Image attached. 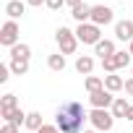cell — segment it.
I'll return each mask as SVG.
<instances>
[{
    "mask_svg": "<svg viewBox=\"0 0 133 133\" xmlns=\"http://www.w3.org/2000/svg\"><path fill=\"white\" fill-rule=\"evenodd\" d=\"M128 52H130V55H133V42H130V44H128Z\"/></svg>",
    "mask_w": 133,
    "mask_h": 133,
    "instance_id": "31",
    "label": "cell"
},
{
    "mask_svg": "<svg viewBox=\"0 0 133 133\" xmlns=\"http://www.w3.org/2000/svg\"><path fill=\"white\" fill-rule=\"evenodd\" d=\"M115 37L120 42H133V21H117L115 24Z\"/></svg>",
    "mask_w": 133,
    "mask_h": 133,
    "instance_id": "9",
    "label": "cell"
},
{
    "mask_svg": "<svg viewBox=\"0 0 133 133\" xmlns=\"http://www.w3.org/2000/svg\"><path fill=\"white\" fill-rule=\"evenodd\" d=\"M115 52H117V50H115V42H112V39H102V42H99V44L94 47V55H99L102 60L112 57Z\"/></svg>",
    "mask_w": 133,
    "mask_h": 133,
    "instance_id": "12",
    "label": "cell"
},
{
    "mask_svg": "<svg viewBox=\"0 0 133 133\" xmlns=\"http://www.w3.org/2000/svg\"><path fill=\"white\" fill-rule=\"evenodd\" d=\"M89 123L94 130H102V133H110L112 125H115V115L110 110H91L89 112Z\"/></svg>",
    "mask_w": 133,
    "mask_h": 133,
    "instance_id": "3",
    "label": "cell"
},
{
    "mask_svg": "<svg viewBox=\"0 0 133 133\" xmlns=\"http://www.w3.org/2000/svg\"><path fill=\"white\" fill-rule=\"evenodd\" d=\"M130 52H125V50H117L112 57H107V60H102V71L104 73H115V71H120V68H125V65H130Z\"/></svg>",
    "mask_w": 133,
    "mask_h": 133,
    "instance_id": "5",
    "label": "cell"
},
{
    "mask_svg": "<svg viewBox=\"0 0 133 133\" xmlns=\"http://www.w3.org/2000/svg\"><path fill=\"white\" fill-rule=\"evenodd\" d=\"M24 125H26V130H29V133H37V130H39L44 123H42V115H39V112H29Z\"/></svg>",
    "mask_w": 133,
    "mask_h": 133,
    "instance_id": "19",
    "label": "cell"
},
{
    "mask_svg": "<svg viewBox=\"0 0 133 133\" xmlns=\"http://www.w3.org/2000/svg\"><path fill=\"white\" fill-rule=\"evenodd\" d=\"M76 71L84 73V76H91V71H94V57H91V55H81V57L76 60Z\"/></svg>",
    "mask_w": 133,
    "mask_h": 133,
    "instance_id": "15",
    "label": "cell"
},
{
    "mask_svg": "<svg viewBox=\"0 0 133 133\" xmlns=\"http://www.w3.org/2000/svg\"><path fill=\"white\" fill-rule=\"evenodd\" d=\"M112 18H115V11L110 8V5H91V24H97V26H107V24H112Z\"/></svg>",
    "mask_w": 133,
    "mask_h": 133,
    "instance_id": "8",
    "label": "cell"
},
{
    "mask_svg": "<svg viewBox=\"0 0 133 133\" xmlns=\"http://www.w3.org/2000/svg\"><path fill=\"white\" fill-rule=\"evenodd\" d=\"M71 16H73L78 24H89V21H91V5H89V3H81V5H76V8L71 11Z\"/></svg>",
    "mask_w": 133,
    "mask_h": 133,
    "instance_id": "11",
    "label": "cell"
},
{
    "mask_svg": "<svg viewBox=\"0 0 133 133\" xmlns=\"http://www.w3.org/2000/svg\"><path fill=\"white\" fill-rule=\"evenodd\" d=\"M26 115H29V112H24L21 107H16V110L5 117V123H11V125H18V128H21V123H26Z\"/></svg>",
    "mask_w": 133,
    "mask_h": 133,
    "instance_id": "21",
    "label": "cell"
},
{
    "mask_svg": "<svg viewBox=\"0 0 133 133\" xmlns=\"http://www.w3.org/2000/svg\"><path fill=\"white\" fill-rule=\"evenodd\" d=\"M76 37H78V42H84V44H99L102 42V26H97V24H78V29H76Z\"/></svg>",
    "mask_w": 133,
    "mask_h": 133,
    "instance_id": "4",
    "label": "cell"
},
{
    "mask_svg": "<svg viewBox=\"0 0 133 133\" xmlns=\"http://www.w3.org/2000/svg\"><path fill=\"white\" fill-rule=\"evenodd\" d=\"M81 3H84V0H65V5H68V8H71V11H73V8H76V5H81Z\"/></svg>",
    "mask_w": 133,
    "mask_h": 133,
    "instance_id": "28",
    "label": "cell"
},
{
    "mask_svg": "<svg viewBox=\"0 0 133 133\" xmlns=\"http://www.w3.org/2000/svg\"><path fill=\"white\" fill-rule=\"evenodd\" d=\"M125 120H130V123H133V104L128 107V115H125Z\"/></svg>",
    "mask_w": 133,
    "mask_h": 133,
    "instance_id": "30",
    "label": "cell"
},
{
    "mask_svg": "<svg viewBox=\"0 0 133 133\" xmlns=\"http://www.w3.org/2000/svg\"><path fill=\"white\" fill-rule=\"evenodd\" d=\"M5 13H8L11 21H16V18H21L26 13V3H21V0H11V3L5 5Z\"/></svg>",
    "mask_w": 133,
    "mask_h": 133,
    "instance_id": "14",
    "label": "cell"
},
{
    "mask_svg": "<svg viewBox=\"0 0 133 133\" xmlns=\"http://www.w3.org/2000/svg\"><path fill=\"white\" fill-rule=\"evenodd\" d=\"M55 42H57V47H60L63 55H73L76 47H78V37H76V31H71L68 26H60V29L55 31Z\"/></svg>",
    "mask_w": 133,
    "mask_h": 133,
    "instance_id": "2",
    "label": "cell"
},
{
    "mask_svg": "<svg viewBox=\"0 0 133 133\" xmlns=\"http://www.w3.org/2000/svg\"><path fill=\"white\" fill-rule=\"evenodd\" d=\"M29 57H31V47L29 44L18 42L16 47H11V60H29Z\"/></svg>",
    "mask_w": 133,
    "mask_h": 133,
    "instance_id": "16",
    "label": "cell"
},
{
    "mask_svg": "<svg viewBox=\"0 0 133 133\" xmlns=\"http://www.w3.org/2000/svg\"><path fill=\"white\" fill-rule=\"evenodd\" d=\"M112 102H115V97H112V91H107V89H99V91H91V94H89L91 110H110Z\"/></svg>",
    "mask_w": 133,
    "mask_h": 133,
    "instance_id": "7",
    "label": "cell"
},
{
    "mask_svg": "<svg viewBox=\"0 0 133 133\" xmlns=\"http://www.w3.org/2000/svg\"><path fill=\"white\" fill-rule=\"evenodd\" d=\"M11 76H13L11 73V65H0V84H8Z\"/></svg>",
    "mask_w": 133,
    "mask_h": 133,
    "instance_id": "23",
    "label": "cell"
},
{
    "mask_svg": "<svg viewBox=\"0 0 133 133\" xmlns=\"http://www.w3.org/2000/svg\"><path fill=\"white\" fill-rule=\"evenodd\" d=\"M18 107V99H16V94H3V97H0V117H8L13 110Z\"/></svg>",
    "mask_w": 133,
    "mask_h": 133,
    "instance_id": "10",
    "label": "cell"
},
{
    "mask_svg": "<svg viewBox=\"0 0 133 133\" xmlns=\"http://www.w3.org/2000/svg\"><path fill=\"white\" fill-rule=\"evenodd\" d=\"M37 133H60V128H57V125H47V123H44Z\"/></svg>",
    "mask_w": 133,
    "mask_h": 133,
    "instance_id": "26",
    "label": "cell"
},
{
    "mask_svg": "<svg viewBox=\"0 0 133 133\" xmlns=\"http://www.w3.org/2000/svg\"><path fill=\"white\" fill-rule=\"evenodd\" d=\"M18 31H21V29H18V24L8 18L3 26H0V44L8 47V50H11V47H16V44H18Z\"/></svg>",
    "mask_w": 133,
    "mask_h": 133,
    "instance_id": "6",
    "label": "cell"
},
{
    "mask_svg": "<svg viewBox=\"0 0 133 133\" xmlns=\"http://www.w3.org/2000/svg\"><path fill=\"white\" fill-rule=\"evenodd\" d=\"M84 86H86L89 94H91V91H99V89H104V78H99V76H86Z\"/></svg>",
    "mask_w": 133,
    "mask_h": 133,
    "instance_id": "20",
    "label": "cell"
},
{
    "mask_svg": "<svg viewBox=\"0 0 133 133\" xmlns=\"http://www.w3.org/2000/svg\"><path fill=\"white\" fill-rule=\"evenodd\" d=\"M63 3H65V0H47L44 5H47L50 11H60V8H63Z\"/></svg>",
    "mask_w": 133,
    "mask_h": 133,
    "instance_id": "24",
    "label": "cell"
},
{
    "mask_svg": "<svg viewBox=\"0 0 133 133\" xmlns=\"http://www.w3.org/2000/svg\"><path fill=\"white\" fill-rule=\"evenodd\" d=\"M104 89L115 94V91H120V89H125V81H123L120 76H115V73H107V76H104Z\"/></svg>",
    "mask_w": 133,
    "mask_h": 133,
    "instance_id": "17",
    "label": "cell"
},
{
    "mask_svg": "<svg viewBox=\"0 0 133 133\" xmlns=\"http://www.w3.org/2000/svg\"><path fill=\"white\" fill-rule=\"evenodd\" d=\"M84 133H97V130H84Z\"/></svg>",
    "mask_w": 133,
    "mask_h": 133,
    "instance_id": "32",
    "label": "cell"
},
{
    "mask_svg": "<svg viewBox=\"0 0 133 133\" xmlns=\"http://www.w3.org/2000/svg\"><path fill=\"white\" fill-rule=\"evenodd\" d=\"M65 55L63 52H52V55H47V68L50 71H55V73H60V71H65Z\"/></svg>",
    "mask_w": 133,
    "mask_h": 133,
    "instance_id": "13",
    "label": "cell"
},
{
    "mask_svg": "<svg viewBox=\"0 0 133 133\" xmlns=\"http://www.w3.org/2000/svg\"><path fill=\"white\" fill-rule=\"evenodd\" d=\"M47 0H26V5H34V8H39V5H44Z\"/></svg>",
    "mask_w": 133,
    "mask_h": 133,
    "instance_id": "29",
    "label": "cell"
},
{
    "mask_svg": "<svg viewBox=\"0 0 133 133\" xmlns=\"http://www.w3.org/2000/svg\"><path fill=\"white\" fill-rule=\"evenodd\" d=\"M128 102H125V97H115V102H112V107H110V112L115 115V117H125L128 115Z\"/></svg>",
    "mask_w": 133,
    "mask_h": 133,
    "instance_id": "18",
    "label": "cell"
},
{
    "mask_svg": "<svg viewBox=\"0 0 133 133\" xmlns=\"http://www.w3.org/2000/svg\"><path fill=\"white\" fill-rule=\"evenodd\" d=\"M0 133H21V128H18V125H11V123H5L3 128H0Z\"/></svg>",
    "mask_w": 133,
    "mask_h": 133,
    "instance_id": "25",
    "label": "cell"
},
{
    "mask_svg": "<svg viewBox=\"0 0 133 133\" xmlns=\"http://www.w3.org/2000/svg\"><path fill=\"white\" fill-rule=\"evenodd\" d=\"M86 120H89V112L78 102H65L55 112V125L60 128V133H84Z\"/></svg>",
    "mask_w": 133,
    "mask_h": 133,
    "instance_id": "1",
    "label": "cell"
},
{
    "mask_svg": "<svg viewBox=\"0 0 133 133\" xmlns=\"http://www.w3.org/2000/svg\"><path fill=\"white\" fill-rule=\"evenodd\" d=\"M8 65H11V73H13V76H24V73H29V60H11Z\"/></svg>",
    "mask_w": 133,
    "mask_h": 133,
    "instance_id": "22",
    "label": "cell"
},
{
    "mask_svg": "<svg viewBox=\"0 0 133 133\" xmlns=\"http://www.w3.org/2000/svg\"><path fill=\"white\" fill-rule=\"evenodd\" d=\"M125 94H130V97H133V76L125 81Z\"/></svg>",
    "mask_w": 133,
    "mask_h": 133,
    "instance_id": "27",
    "label": "cell"
}]
</instances>
